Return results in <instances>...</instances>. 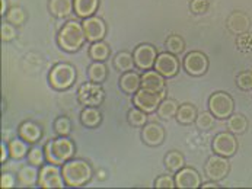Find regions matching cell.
Returning <instances> with one entry per match:
<instances>
[{
  "instance_id": "6da1fadb",
  "label": "cell",
  "mask_w": 252,
  "mask_h": 189,
  "mask_svg": "<svg viewBox=\"0 0 252 189\" xmlns=\"http://www.w3.org/2000/svg\"><path fill=\"white\" fill-rule=\"evenodd\" d=\"M62 173H63L66 187L79 188L91 182L94 176V169L91 163L83 159H70L62 166Z\"/></svg>"
},
{
  "instance_id": "7a4b0ae2",
  "label": "cell",
  "mask_w": 252,
  "mask_h": 189,
  "mask_svg": "<svg viewBox=\"0 0 252 189\" xmlns=\"http://www.w3.org/2000/svg\"><path fill=\"white\" fill-rule=\"evenodd\" d=\"M86 41L88 39L83 31V25L82 22H77V21L66 22L57 34V44L66 53L79 51L85 45Z\"/></svg>"
},
{
  "instance_id": "3957f363",
  "label": "cell",
  "mask_w": 252,
  "mask_h": 189,
  "mask_svg": "<svg viewBox=\"0 0 252 189\" xmlns=\"http://www.w3.org/2000/svg\"><path fill=\"white\" fill-rule=\"evenodd\" d=\"M44 151H45V159H47L48 163L63 166L66 162H69L70 159L74 157L76 144H74L72 138L59 135L57 138L50 140L44 146Z\"/></svg>"
},
{
  "instance_id": "277c9868",
  "label": "cell",
  "mask_w": 252,
  "mask_h": 189,
  "mask_svg": "<svg viewBox=\"0 0 252 189\" xmlns=\"http://www.w3.org/2000/svg\"><path fill=\"white\" fill-rule=\"evenodd\" d=\"M77 79V72L74 66L69 63H59L53 66V69L48 73V83L54 90L63 92L70 89Z\"/></svg>"
},
{
  "instance_id": "5b68a950",
  "label": "cell",
  "mask_w": 252,
  "mask_h": 189,
  "mask_svg": "<svg viewBox=\"0 0 252 189\" xmlns=\"http://www.w3.org/2000/svg\"><path fill=\"white\" fill-rule=\"evenodd\" d=\"M209 111L216 116V119H227L235 111V101L227 92H215L209 98Z\"/></svg>"
},
{
  "instance_id": "8992f818",
  "label": "cell",
  "mask_w": 252,
  "mask_h": 189,
  "mask_svg": "<svg viewBox=\"0 0 252 189\" xmlns=\"http://www.w3.org/2000/svg\"><path fill=\"white\" fill-rule=\"evenodd\" d=\"M77 99L83 107H101L105 101V90L101 83L89 80L79 87Z\"/></svg>"
},
{
  "instance_id": "52a82bcc",
  "label": "cell",
  "mask_w": 252,
  "mask_h": 189,
  "mask_svg": "<svg viewBox=\"0 0 252 189\" xmlns=\"http://www.w3.org/2000/svg\"><path fill=\"white\" fill-rule=\"evenodd\" d=\"M38 187L44 189L51 188H64L66 182L62 173L60 166L47 163L39 167V176H38Z\"/></svg>"
},
{
  "instance_id": "ba28073f",
  "label": "cell",
  "mask_w": 252,
  "mask_h": 189,
  "mask_svg": "<svg viewBox=\"0 0 252 189\" xmlns=\"http://www.w3.org/2000/svg\"><path fill=\"white\" fill-rule=\"evenodd\" d=\"M182 67L189 76L200 77L209 72L210 61L207 54H204L203 51H189L182 60Z\"/></svg>"
},
{
  "instance_id": "9c48e42d",
  "label": "cell",
  "mask_w": 252,
  "mask_h": 189,
  "mask_svg": "<svg viewBox=\"0 0 252 189\" xmlns=\"http://www.w3.org/2000/svg\"><path fill=\"white\" fill-rule=\"evenodd\" d=\"M166 98V90L162 92H150L146 89H140L133 95V104L134 107L140 108L147 113H153L158 111L160 102Z\"/></svg>"
},
{
  "instance_id": "30bf717a",
  "label": "cell",
  "mask_w": 252,
  "mask_h": 189,
  "mask_svg": "<svg viewBox=\"0 0 252 189\" xmlns=\"http://www.w3.org/2000/svg\"><path fill=\"white\" fill-rule=\"evenodd\" d=\"M230 172V163L227 157L213 154L207 159L206 164H204V175L210 179V181H216L220 182L223 179L227 178Z\"/></svg>"
},
{
  "instance_id": "8fae6325",
  "label": "cell",
  "mask_w": 252,
  "mask_h": 189,
  "mask_svg": "<svg viewBox=\"0 0 252 189\" xmlns=\"http://www.w3.org/2000/svg\"><path fill=\"white\" fill-rule=\"evenodd\" d=\"M212 149L215 151V154L227 157V159L233 157L236 154L238 149H239V143H238L236 134H233L230 131L219 133V134H216V137L213 138Z\"/></svg>"
},
{
  "instance_id": "7c38bea8",
  "label": "cell",
  "mask_w": 252,
  "mask_h": 189,
  "mask_svg": "<svg viewBox=\"0 0 252 189\" xmlns=\"http://www.w3.org/2000/svg\"><path fill=\"white\" fill-rule=\"evenodd\" d=\"M133 57H134L136 69L146 72L155 67V63L158 58V50L152 44H140L134 48Z\"/></svg>"
},
{
  "instance_id": "4fadbf2b",
  "label": "cell",
  "mask_w": 252,
  "mask_h": 189,
  "mask_svg": "<svg viewBox=\"0 0 252 189\" xmlns=\"http://www.w3.org/2000/svg\"><path fill=\"white\" fill-rule=\"evenodd\" d=\"M180 60L175 54L166 51V53H160L158 54L156 63H155V70L159 72L165 79H172L178 75L180 72Z\"/></svg>"
},
{
  "instance_id": "5bb4252c",
  "label": "cell",
  "mask_w": 252,
  "mask_h": 189,
  "mask_svg": "<svg viewBox=\"0 0 252 189\" xmlns=\"http://www.w3.org/2000/svg\"><path fill=\"white\" fill-rule=\"evenodd\" d=\"M82 25H83L86 39L91 44L96 42V41H102L107 35V24L99 16H95V15L89 16V18L82 21Z\"/></svg>"
},
{
  "instance_id": "9a60e30c",
  "label": "cell",
  "mask_w": 252,
  "mask_h": 189,
  "mask_svg": "<svg viewBox=\"0 0 252 189\" xmlns=\"http://www.w3.org/2000/svg\"><path fill=\"white\" fill-rule=\"evenodd\" d=\"M201 176L194 167L184 166L175 173V188L178 189H197L201 188Z\"/></svg>"
},
{
  "instance_id": "2e32d148",
  "label": "cell",
  "mask_w": 252,
  "mask_h": 189,
  "mask_svg": "<svg viewBox=\"0 0 252 189\" xmlns=\"http://www.w3.org/2000/svg\"><path fill=\"white\" fill-rule=\"evenodd\" d=\"M166 133L165 128L158 122H147L142 127V140L150 147H158L165 141Z\"/></svg>"
},
{
  "instance_id": "e0dca14e",
  "label": "cell",
  "mask_w": 252,
  "mask_h": 189,
  "mask_svg": "<svg viewBox=\"0 0 252 189\" xmlns=\"http://www.w3.org/2000/svg\"><path fill=\"white\" fill-rule=\"evenodd\" d=\"M226 27L227 29L235 34V35H242L245 32H250L251 29V18L241 10H235L227 16L226 21Z\"/></svg>"
},
{
  "instance_id": "ac0fdd59",
  "label": "cell",
  "mask_w": 252,
  "mask_h": 189,
  "mask_svg": "<svg viewBox=\"0 0 252 189\" xmlns=\"http://www.w3.org/2000/svg\"><path fill=\"white\" fill-rule=\"evenodd\" d=\"M142 89L150 92H162L166 90V80L165 77L156 70H146L142 75Z\"/></svg>"
},
{
  "instance_id": "d6986e66",
  "label": "cell",
  "mask_w": 252,
  "mask_h": 189,
  "mask_svg": "<svg viewBox=\"0 0 252 189\" xmlns=\"http://www.w3.org/2000/svg\"><path fill=\"white\" fill-rule=\"evenodd\" d=\"M120 89L127 93V95H134L136 92H139L142 89V75L136 73L134 70L121 73L120 76Z\"/></svg>"
},
{
  "instance_id": "ffe728a7",
  "label": "cell",
  "mask_w": 252,
  "mask_h": 189,
  "mask_svg": "<svg viewBox=\"0 0 252 189\" xmlns=\"http://www.w3.org/2000/svg\"><path fill=\"white\" fill-rule=\"evenodd\" d=\"M18 135L30 144H36L42 138V128L34 121H25L18 127Z\"/></svg>"
},
{
  "instance_id": "44dd1931",
  "label": "cell",
  "mask_w": 252,
  "mask_h": 189,
  "mask_svg": "<svg viewBox=\"0 0 252 189\" xmlns=\"http://www.w3.org/2000/svg\"><path fill=\"white\" fill-rule=\"evenodd\" d=\"M99 7V0H73V9L77 18L86 19L94 16Z\"/></svg>"
},
{
  "instance_id": "7402d4cb",
  "label": "cell",
  "mask_w": 252,
  "mask_h": 189,
  "mask_svg": "<svg viewBox=\"0 0 252 189\" xmlns=\"http://www.w3.org/2000/svg\"><path fill=\"white\" fill-rule=\"evenodd\" d=\"M80 122L86 128H98L102 122V112L98 107H85L80 112Z\"/></svg>"
},
{
  "instance_id": "603a6c76",
  "label": "cell",
  "mask_w": 252,
  "mask_h": 189,
  "mask_svg": "<svg viewBox=\"0 0 252 189\" xmlns=\"http://www.w3.org/2000/svg\"><path fill=\"white\" fill-rule=\"evenodd\" d=\"M38 176H39L38 167L30 163L18 172V184L19 187H25V188L34 187V185H38Z\"/></svg>"
},
{
  "instance_id": "cb8c5ba5",
  "label": "cell",
  "mask_w": 252,
  "mask_h": 189,
  "mask_svg": "<svg viewBox=\"0 0 252 189\" xmlns=\"http://www.w3.org/2000/svg\"><path fill=\"white\" fill-rule=\"evenodd\" d=\"M48 10L56 18H60V19L67 18L74 12L73 0H50L48 1Z\"/></svg>"
},
{
  "instance_id": "d4e9b609",
  "label": "cell",
  "mask_w": 252,
  "mask_h": 189,
  "mask_svg": "<svg viewBox=\"0 0 252 189\" xmlns=\"http://www.w3.org/2000/svg\"><path fill=\"white\" fill-rule=\"evenodd\" d=\"M197 116H198V109H197L195 105L182 104L178 108V112H177L175 118H177L178 124H181V125H191V124L195 122Z\"/></svg>"
},
{
  "instance_id": "484cf974",
  "label": "cell",
  "mask_w": 252,
  "mask_h": 189,
  "mask_svg": "<svg viewBox=\"0 0 252 189\" xmlns=\"http://www.w3.org/2000/svg\"><path fill=\"white\" fill-rule=\"evenodd\" d=\"M248 118L244 115V113H232L229 118H227V131L236 134V135H241L244 133H247L248 130Z\"/></svg>"
},
{
  "instance_id": "4316f807",
  "label": "cell",
  "mask_w": 252,
  "mask_h": 189,
  "mask_svg": "<svg viewBox=\"0 0 252 189\" xmlns=\"http://www.w3.org/2000/svg\"><path fill=\"white\" fill-rule=\"evenodd\" d=\"M9 153H10V159L13 160H22L24 157L28 156V153L31 150V144L27 143L24 138H13L9 141Z\"/></svg>"
},
{
  "instance_id": "83f0119b",
  "label": "cell",
  "mask_w": 252,
  "mask_h": 189,
  "mask_svg": "<svg viewBox=\"0 0 252 189\" xmlns=\"http://www.w3.org/2000/svg\"><path fill=\"white\" fill-rule=\"evenodd\" d=\"M163 163L171 173H177L185 166V157L180 150H169L165 154Z\"/></svg>"
},
{
  "instance_id": "f1b7e54d",
  "label": "cell",
  "mask_w": 252,
  "mask_h": 189,
  "mask_svg": "<svg viewBox=\"0 0 252 189\" xmlns=\"http://www.w3.org/2000/svg\"><path fill=\"white\" fill-rule=\"evenodd\" d=\"M114 67H115V70H118L120 73H126V72L133 70V69L136 67L133 53L120 51V53L114 57Z\"/></svg>"
},
{
  "instance_id": "f546056e",
  "label": "cell",
  "mask_w": 252,
  "mask_h": 189,
  "mask_svg": "<svg viewBox=\"0 0 252 189\" xmlns=\"http://www.w3.org/2000/svg\"><path fill=\"white\" fill-rule=\"evenodd\" d=\"M111 55V48L107 42L104 41H96L92 42L89 47V57L94 61H107Z\"/></svg>"
},
{
  "instance_id": "4dcf8cb0",
  "label": "cell",
  "mask_w": 252,
  "mask_h": 189,
  "mask_svg": "<svg viewBox=\"0 0 252 189\" xmlns=\"http://www.w3.org/2000/svg\"><path fill=\"white\" fill-rule=\"evenodd\" d=\"M88 77H89L91 81L102 84L108 77V67L105 66L104 61H94L88 67Z\"/></svg>"
},
{
  "instance_id": "1f68e13d",
  "label": "cell",
  "mask_w": 252,
  "mask_h": 189,
  "mask_svg": "<svg viewBox=\"0 0 252 189\" xmlns=\"http://www.w3.org/2000/svg\"><path fill=\"white\" fill-rule=\"evenodd\" d=\"M178 108H180V104L175 101V99H171V98H165L159 108H158V116L162 118V119H171V118H175L177 112H178Z\"/></svg>"
},
{
  "instance_id": "d6a6232c",
  "label": "cell",
  "mask_w": 252,
  "mask_h": 189,
  "mask_svg": "<svg viewBox=\"0 0 252 189\" xmlns=\"http://www.w3.org/2000/svg\"><path fill=\"white\" fill-rule=\"evenodd\" d=\"M54 133L57 135H62V137H69L70 133H72V121L69 116L66 115H60L54 119Z\"/></svg>"
},
{
  "instance_id": "836d02e7",
  "label": "cell",
  "mask_w": 252,
  "mask_h": 189,
  "mask_svg": "<svg viewBox=\"0 0 252 189\" xmlns=\"http://www.w3.org/2000/svg\"><path fill=\"white\" fill-rule=\"evenodd\" d=\"M127 122L134 128L144 127L147 124V112H144L140 108L134 107L127 112Z\"/></svg>"
},
{
  "instance_id": "e575fe53",
  "label": "cell",
  "mask_w": 252,
  "mask_h": 189,
  "mask_svg": "<svg viewBox=\"0 0 252 189\" xmlns=\"http://www.w3.org/2000/svg\"><path fill=\"white\" fill-rule=\"evenodd\" d=\"M165 47L169 53L175 54V55H180L185 51V41L184 38L178 35V34H172L166 38L165 41Z\"/></svg>"
},
{
  "instance_id": "d590c367",
  "label": "cell",
  "mask_w": 252,
  "mask_h": 189,
  "mask_svg": "<svg viewBox=\"0 0 252 189\" xmlns=\"http://www.w3.org/2000/svg\"><path fill=\"white\" fill-rule=\"evenodd\" d=\"M6 21L13 24L15 27H22L27 21V13L22 7L19 6H13L7 10L6 13Z\"/></svg>"
},
{
  "instance_id": "8d00e7d4",
  "label": "cell",
  "mask_w": 252,
  "mask_h": 189,
  "mask_svg": "<svg viewBox=\"0 0 252 189\" xmlns=\"http://www.w3.org/2000/svg\"><path fill=\"white\" fill-rule=\"evenodd\" d=\"M215 122H216V116L210 111L198 113V116L195 119V125H197V128L200 131H210V130H213Z\"/></svg>"
},
{
  "instance_id": "74e56055",
  "label": "cell",
  "mask_w": 252,
  "mask_h": 189,
  "mask_svg": "<svg viewBox=\"0 0 252 189\" xmlns=\"http://www.w3.org/2000/svg\"><path fill=\"white\" fill-rule=\"evenodd\" d=\"M27 159H28V162L31 164H34L36 167H41L44 164V162H47L45 151H44V149H41V147H32L30 150V153H28Z\"/></svg>"
},
{
  "instance_id": "f35d334b",
  "label": "cell",
  "mask_w": 252,
  "mask_h": 189,
  "mask_svg": "<svg viewBox=\"0 0 252 189\" xmlns=\"http://www.w3.org/2000/svg\"><path fill=\"white\" fill-rule=\"evenodd\" d=\"M236 86L244 90V92H251L252 90V72L245 70L236 76Z\"/></svg>"
},
{
  "instance_id": "ab89813d",
  "label": "cell",
  "mask_w": 252,
  "mask_h": 189,
  "mask_svg": "<svg viewBox=\"0 0 252 189\" xmlns=\"http://www.w3.org/2000/svg\"><path fill=\"white\" fill-rule=\"evenodd\" d=\"M18 37V29L13 24L4 21L1 22V41L3 42H9V41H13L15 38Z\"/></svg>"
},
{
  "instance_id": "60d3db41",
  "label": "cell",
  "mask_w": 252,
  "mask_h": 189,
  "mask_svg": "<svg viewBox=\"0 0 252 189\" xmlns=\"http://www.w3.org/2000/svg\"><path fill=\"white\" fill-rule=\"evenodd\" d=\"M210 7V3L209 0H191L189 3V10L194 13V15H203L209 10Z\"/></svg>"
},
{
  "instance_id": "b9f144b4",
  "label": "cell",
  "mask_w": 252,
  "mask_h": 189,
  "mask_svg": "<svg viewBox=\"0 0 252 189\" xmlns=\"http://www.w3.org/2000/svg\"><path fill=\"white\" fill-rule=\"evenodd\" d=\"M153 187H155L156 189L175 188V178H172L171 175H162V176H158V178H156V181H155V185H153Z\"/></svg>"
},
{
  "instance_id": "7bdbcfd3",
  "label": "cell",
  "mask_w": 252,
  "mask_h": 189,
  "mask_svg": "<svg viewBox=\"0 0 252 189\" xmlns=\"http://www.w3.org/2000/svg\"><path fill=\"white\" fill-rule=\"evenodd\" d=\"M236 45L239 50L242 51H251L252 50V34L250 32H245L242 35H239L236 39Z\"/></svg>"
},
{
  "instance_id": "ee69618b",
  "label": "cell",
  "mask_w": 252,
  "mask_h": 189,
  "mask_svg": "<svg viewBox=\"0 0 252 189\" xmlns=\"http://www.w3.org/2000/svg\"><path fill=\"white\" fill-rule=\"evenodd\" d=\"M15 187V178L10 173H3L1 175V188H13Z\"/></svg>"
},
{
  "instance_id": "f6af8a7d",
  "label": "cell",
  "mask_w": 252,
  "mask_h": 189,
  "mask_svg": "<svg viewBox=\"0 0 252 189\" xmlns=\"http://www.w3.org/2000/svg\"><path fill=\"white\" fill-rule=\"evenodd\" d=\"M0 150H1V157H0V162L1 163H6L7 157H10V153H9V146H6L4 141H1L0 144Z\"/></svg>"
},
{
  "instance_id": "bcb514c9",
  "label": "cell",
  "mask_w": 252,
  "mask_h": 189,
  "mask_svg": "<svg viewBox=\"0 0 252 189\" xmlns=\"http://www.w3.org/2000/svg\"><path fill=\"white\" fill-rule=\"evenodd\" d=\"M209 188H219L216 181H209V182H204L201 184V189H209Z\"/></svg>"
},
{
  "instance_id": "7dc6e473",
  "label": "cell",
  "mask_w": 252,
  "mask_h": 189,
  "mask_svg": "<svg viewBox=\"0 0 252 189\" xmlns=\"http://www.w3.org/2000/svg\"><path fill=\"white\" fill-rule=\"evenodd\" d=\"M0 1H1V10H0V15H1V16H6V13H7V10H6L7 3H6V0H0Z\"/></svg>"
}]
</instances>
